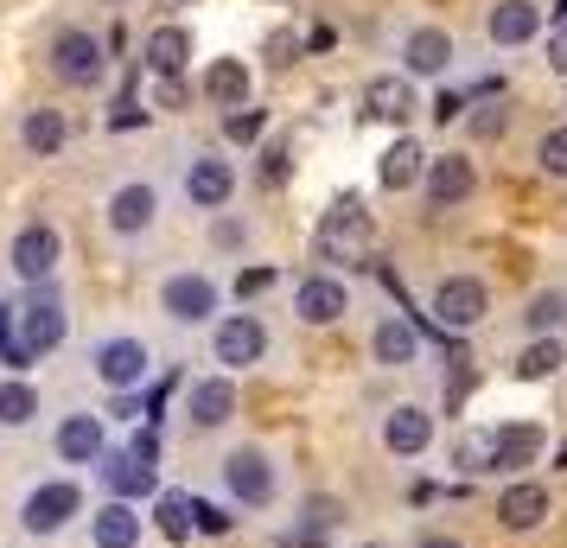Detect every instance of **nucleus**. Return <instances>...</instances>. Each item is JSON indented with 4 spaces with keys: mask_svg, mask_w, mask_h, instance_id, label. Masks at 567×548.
Returning <instances> with one entry per match:
<instances>
[{
    "mask_svg": "<svg viewBox=\"0 0 567 548\" xmlns=\"http://www.w3.org/2000/svg\"><path fill=\"white\" fill-rule=\"evenodd\" d=\"M561 319H567V293L548 288V293H536V300L523 307V332H529V339H555V332H561Z\"/></svg>",
    "mask_w": 567,
    "mask_h": 548,
    "instance_id": "nucleus-34",
    "label": "nucleus"
},
{
    "mask_svg": "<svg viewBox=\"0 0 567 548\" xmlns=\"http://www.w3.org/2000/svg\"><path fill=\"white\" fill-rule=\"evenodd\" d=\"M261 134H268V108H230V115H224V141H236V147H256Z\"/></svg>",
    "mask_w": 567,
    "mask_h": 548,
    "instance_id": "nucleus-37",
    "label": "nucleus"
},
{
    "mask_svg": "<svg viewBox=\"0 0 567 548\" xmlns=\"http://www.w3.org/2000/svg\"><path fill=\"white\" fill-rule=\"evenodd\" d=\"M141 122H147V108L134 103V96H122V103H115V115H109V128H141Z\"/></svg>",
    "mask_w": 567,
    "mask_h": 548,
    "instance_id": "nucleus-45",
    "label": "nucleus"
},
{
    "mask_svg": "<svg viewBox=\"0 0 567 548\" xmlns=\"http://www.w3.org/2000/svg\"><path fill=\"white\" fill-rule=\"evenodd\" d=\"M542 32V7L536 0H497L485 20V39L497 45V52H516V45H529Z\"/></svg>",
    "mask_w": 567,
    "mask_h": 548,
    "instance_id": "nucleus-20",
    "label": "nucleus"
},
{
    "mask_svg": "<svg viewBox=\"0 0 567 548\" xmlns=\"http://www.w3.org/2000/svg\"><path fill=\"white\" fill-rule=\"evenodd\" d=\"M210 358L224 370H256L268 358V325L256 313H230L217 319V332H210Z\"/></svg>",
    "mask_w": 567,
    "mask_h": 548,
    "instance_id": "nucleus-8",
    "label": "nucleus"
},
{
    "mask_svg": "<svg viewBox=\"0 0 567 548\" xmlns=\"http://www.w3.org/2000/svg\"><path fill=\"white\" fill-rule=\"evenodd\" d=\"M548 71H555V77H567V20L548 32Z\"/></svg>",
    "mask_w": 567,
    "mask_h": 548,
    "instance_id": "nucleus-44",
    "label": "nucleus"
},
{
    "mask_svg": "<svg viewBox=\"0 0 567 548\" xmlns=\"http://www.w3.org/2000/svg\"><path fill=\"white\" fill-rule=\"evenodd\" d=\"M58 256H64V236H58V224H27V230L13 236V275L20 281H32V288H45L52 281V268H58Z\"/></svg>",
    "mask_w": 567,
    "mask_h": 548,
    "instance_id": "nucleus-11",
    "label": "nucleus"
},
{
    "mask_svg": "<svg viewBox=\"0 0 567 548\" xmlns=\"http://www.w3.org/2000/svg\"><path fill=\"white\" fill-rule=\"evenodd\" d=\"M90 370L103 376V390L134 395L141 383H147V370H154V351H147L141 339H103L96 351H90Z\"/></svg>",
    "mask_w": 567,
    "mask_h": 548,
    "instance_id": "nucleus-6",
    "label": "nucleus"
},
{
    "mask_svg": "<svg viewBox=\"0 0 567 548\" xmlns=\"http://www.w3.org/2000/svg\"><path fill=\"white\" fill-rule=\"evenodd\" d=\"M128 453H141V459H154V466H159V434H154V427H141V434L128 441Z\"/></svg>",
    "mask_w": 567,
    "mask_h": 548,
    "instance_id": "nucleus-47",
    "label": "nucleus"
},
{
    "mask_svg": "<svg viewBox=\"0 0 567 548\" xmlns=\"http://www.w3.org/2000/svg\"><path fill=\"white\" fill-rule=\"evenodd\" d=\"M542 453H548V434H542L536 421H504L497 427V472L523 478L529 466H542Z\"/></svg>",
    "mask_w": 567,
    "mask_h": 548,
    "instance_id": "nucleus-23",
    "label": "nucleus"
},
{
    "mask_svg": "<svg viewBox=\"0 0 567 548\" xmlns=\"http://www.w3.org/2000/svg\"><path fill=\"white\" fill-rule=\"evenodd\" d=\"M217 249H243V224H236V217L217 224Z\"/></svg>",
    "mask_w": 567,
    "mask_h": 548,
    "instance_id": "nucleus-48",
    "label": "nucleus"
},
{
    "mask_svg": "<svg viewBox=\"0 0 567 548\" xmlns=\"http://www.w3.org/2000/svg\"><path fill=\"white\" fill-rule=\"evenodd\" d=\"M344 313H351V288H344L338 275H307V281L293 288V319H300V325H338Z\"/></svg>",
    "mask_w": 567,
    "mask_h": 548,
    "instance_id": "nucleus-13",
    "label": "nucleus"
},
{
    "mask_svg": "<svg viewBox=\"0 0 567 548\" xmlns=\"http://www.w3.org/2000/svg\"><path fill=\"white\" fill-rule=\"evenodd\" d=\"M491 313V293L478 275H446L434 288V325L440 332H472V325H485Z\"/></svg>",
    "mask_w": 567,
    "mask_h": 548,
    "instance_id": "nucleus-4",
    "label": "nucleus"
},
{
    "mask_svg": "<svg viewBox=\"0 0 567 548\" xmlns=\"http://www.w3.org/2000/svg\"><path fill=\"white\" fill-rule=\"evenodd\" d=\"M103 39L96 32H83V27H71V32H58L52 39V71L64 83H78V90H90V83H103Z\"/></svg>",
    "mask_w": 567,
    "mask_h": 548,
    "instance_id": "nucleus-10",
    "label": "nucleus"
},
{
    "mask_svg": "<svg viewBox=\"0 0 567 548\" xmlns=\"http://www.w3.org/2000/svg\"><path fill=\"white\" fill-rule=\"evenodd\" d=\"M159 313L173 319V325H205V319L217 313V281L198 275V268L166 275V281H159Z\"/></svg>",
    "mask_w": 567,
    "mask_h": 548,
    "instance_id": "nucleus-9",
    "label": "nucleus"
},
{
    "mask_svg": "<svg viewBox=\"0 0 567 548\" xmlns=\"http://www.w3.org/2000/svg\"><path fill=\"white\" fill-rule=\"evenodd\" d=\"M159 217V192L147 179H128L115 185V198H109V230L115 236H147Z\"/></svg>",
    "mask_w": 567,
    "mask_h": 548,
    "instance_id": "nucleus-18",
    "label": "nucleus"
},
{
    "mask_svg": "<svg viewBox=\"0 0 567 548\" xmlns=\"http://www.w3.org/2000/svg\"><path fill=\"white\" fill-rule=\"evenodd\" d=\"M460 108H472L460 90H440V96H434V122H460Z\"/></svg>",
    "mask_w": 567,
    "mask_h": 548,
    "instance_id": "nucleus-46",
    "label": "nucleus"
},
{
    "mask_svg": "<svg viewBox=\"0 0 567 548\" xmlns=\"http://www.w3.org/2000/svg\"><path fill=\"white\" fill-rule=\"evenodd\" d=\"M421 192H427V205H434V210H453V205H465V198L478 192V166H472L465 154H434V159H427Z\"/></svg>",
    "mask_w": 567,
    "mask_h": 548,
    "instance_id": "nucleus-14",
    "label": "nucleus"
},
{
    "mask_svg": "<svg viewBox=\"0 0 567 548\" xmlns=\"http://www.w3.org/2000/svg\"><path fill=\"white\" fill-rule=\"evenodd\" d=\"M536 166L548 173V179H567V122H561V128H548L536 141Z\"/></svg>",
    "mask_w": 567,
    "mask_h": 548,
    "instance_id": "nucleus-38",
    "label": "nucleus"
},
{
    "mask_svg": "<svg viewBox=\"0 0 567 548\" xmlns=\"http://www.w3.org/2000/svg\"><path fill=\"white\" fill-rule=\"evenodd\" d=\"M287 173H293V154H287L281 141L261 147V185H287Z\"/></svg>",
    "mask_w": 567,
    "mask_h": 548,
    "instance_id": "nucleus-40",
    "label": "nucleus"
},
{
    "mask_svg": "<svg viewBox=\"0 0 567 548\" xmlns=\"http://www.w3.org/2000/svg\"><path fill=\"white\" fill-rule=\"evenodd\" d=\"M338 523H344V504H338V497H307V504H300V529H293V536H300V542H312V548H326L338 536Z\"/></svg>",
    "mask_w": 567,
    "mask_h": 548,
    "instance_id": "nucleus-32",
    "label": "nucleus"
},
{
    "mask_svg": "<svg viewBox=\"0 0 567 548\" xmlns=\"http://www.w3.org/2000/svg\"><path fill=\"white\" fill-rule=\"evenodd\" d=\"M383 446L395 459H421L427 446H434V415L427 409H414V402H395L383 415Z\"/></svg>",
    "mask_w": 567,
    "mask_h": 548,
    "instance_id": "nucleus-19",
    "label": "nucleus"
},
{
    "mask_svg": "<svg viewBox=\"0 0 567 548\" xmlns=\"http://www.w3.org/2000/svg\"><path fill=\"white\" fill-rule=\"evenodd\" d=\"M453 466H460L465 478L497 472V427H460V434H453Z\"/></svg>",
    "mask_w": 567,
    "mask_h": 548,
    "instance_id": "nucleus-29",
    "label": "nucleus"
},
{
    "mask_svg": "<svg viewBox=\"0 0 567 548\" xmlns=\"http://www.w3.org/2000/svg\"><path fill=\"white\" fill-rule=\"evenodd\" d=\"M13 344L27 351L32 364L45 358V351H58L64 344V307H58V293H32L27 307H13Z\"/></svg>",
    "mask_w": 567,
    "mask_h": 548,
    "instance_id": "nucleus-5",
    "label": "nucleus"
},
{
    "mask_svg": "<svg viewBox=\"0 0 567 548\" xmlns=\"http://www.w3.org/2000/svg\"><path fill=\"white\" fill-rule=\"evenodd\" d=\"M96 472H103V492L122 497V504H141V497H159V466L154 459H141V453H103L96 459Z\"/></svg>",
    "mask_w": 567,
    "mask_h": 548,
    "instance_id": "nucleus-12",
    "label": "nucleus"
},
{
    "mask_svg": "<svg viewBox=\"0 0 567 548\" xmlns=\"http://www.w3.org/2000/svg\"><path fill=\"white\" fill-rule=\"evenodd\" d=\"M300 58V32H275L268 39V64H293Z\"/></svg>",
    "mask_w": 567,
    "mask_h": 548,
    "instance_id": "nucleus-43",
    "label": "nucleus"
},
{
    "mask_svg": "<svg viewBox=\"0 0 567 548\" xmlns=\"http://www.w3.org/2000/svg\"><path fill=\"white\" fill-rule=\"evenodd\" d=\"M78 510H83V485L78 478H45V485H32L27 492L20 523H27V536H58Z\"/></svg>",
    "mask_w": 567,
    "mask_h": 548,
    "instance_id": "nucleus-3",
    "label": "nucleus"
},
{
    "mask_svg": "<svg viewBox=\"0 0 567 548\" xmlns=\"http://www.w3.org/2000/svg\"><path fill=\"white\" fill-rule=\"evenodd\" d=\"M312 242H319V256L326 261H363L370 256V242H377V217H370V205H363L358 192H344V198L326 205Z\"/></svg>",
    "mask_w": 567,
    "mask_h": 548,
    "instance_id": "nucleus-1",
    "label": "nucleus"
},
{
    "mask_svg": "<svg viewBox=\"0 0 567 548\" xmlns=\"http://www.w3.org/2000/svg\"><path fill=\"white\" fill-rule=\"evenodd\" d=\"M363 548H383V542H363Z\"/></svg>",
    "mask_w": 567,
    "mask_h": 548,
    "instance_id": "nucleus-51",
    "label": "nucleus"
},
{
    "mask_svg": "<svg viewBox=\"0 0 567 548\" xmlns=\"http://www.w3.org/2000/svg\"><path fill=\"white\" fill-rule=\"evenodd\" d=\"M281 548H312V542H300V536H293V542H281Z\"/></svg>",
    "mask_w": 567,
    "mask_h": 548,
    "instance_id": "nucleus-50",
    "label": "nucleus"
},
{
    "mask_svg": "<svg viewBox=\"0 0 567 548\" xmlns=\"http://www.w3.org/2000/svg\"><path fill=\"white\" fill-rule=\"evenodd\" d=\"M275 288V268H243L236 275V300H256V293H268Z\"/></svg>",
    "mask_w": 567,
    "mask_h": 548,
    "instance_id": "nucleus-41",
    "label": "nucleus"
},
{
    "mask_svg": "<svg viewBox=\"0 0 567 548\" xmlns=\"http://www.w3.org/2000/svg\"><path fill=\"white\" fill-rule=\"evenodd\" d=\"M446 64H453V32L446 27H414L402 39V71L409 77H446Z\"/></svg>",
    "mask_w": 567,
    "mask_h": 548,
    "instance_id": "nucleus-22",
    "label": "nucleus"
},
{
    "mask_svg": "<svg viewBox=\"0 0 567 548\" xmlns=\"http://www.w3.org/2000/svg\"><path fill=\"white\" fill-rule=\"evenodd\" d=\"M414 108H421V96H414L409 71H383V77L363 83V115H370V122H395V128H402Z\"/></svg>",
    "mask_w": 567,
    "mask_h": 548,
    "instance_id": "nucleus-17",
    "label": "nucleus"
},
{
    "mask_svg": "<svg viewBox=\"0 0 567 548\" xmlns=\"http://www.w3.org/2000/svg\"><path fill=\"white\" fill-rule=\"evenodd\" d=\"M192 517H198V536H230V504H210V497H198L192 504Z\"/></svg>",
    "mask_w": 567,
    "mask_h": 548,
    "instance_id": "nucleus-39",
    "label": "nucleus"
},
{
    "mask_svg": "<svg viewBox=\"0 0 567 548\" xmlns=\"http://www.w3.org/2000/svg\"><path fill=\"white\" fill-rule=\"evenodd\" d=\"M141 529H147L141 510L122 504V497H109L103 510L90 517V542H96V548H141Z\"/></svg>",
    "mask_w": 567,
    "mask_h": 548,
    "instance_id": "nucleus-26",
    "label": "nucleus"
},
{
    "mask_svg": "<svg viewBox=\"0 0 567 548\" xmlns=\"http://www.w3.org/2000/svg\"><path fill=\"white\" fill-rule=\"evenodd\" d=\"M230 192H236V166L230 159H217V154H192L185 159V198L198 210H224L230 205Z\"/></svg>",
    "mask_w": 567,
    "mask_h": 548,
    "instance_id": "nucleus-15",
    "label": "nucleus"
},
{
    "mask_svg": "<svg viewBox=\"0 0 567 548\" xmlns=\"http://www.w3.org/2000/svg\"><path fill=\"white\" fill-rule=\"evenodd\" d=\"M224 492L243 504V510H268L275 504V459L261 446H236L224 459Z\"/></svg>",
    "mask_w": 567,
    "mask_h": 548,
    "instance_id": "nucleus-7",
    "label": "nucleus"
},
{
    "mask_svg": "<svg viewBox=\"0 0 567 548\" xmlns=\"http://www.w3.org/2000/svg\"><path fill=\"white\" fill-rule=\"evenodd\" d=\"M192 504H198V497H185V492H159V497H154V529L166 536V542H185V536H198V517H192Z\"/></svg>",
    "mask_w": 567,
    "mask_h": 548,
    "instance_id": "nucleus-33",
    "label": "nucleus"
},
{
    "mask_svg": "<svg viewBox=\"0 0 567 548\" xmlns=\"http://www.w3.org/2000/svg\"><path fill=\"white\" fill-rule=\"evenodd\" d=\"M427 179V154H421V141L414 134H402V141H389L383 159H377V185L383 192H409V185Z\"/></svg>",
    "mask_w": 567,
    "mask_h": 548,
    "instance_id": "nucleus-25",
    "label": "nucleus"
},
{
    "mask_svg": "<svg viewBox=\"0 0 567 548\" xmlns=\"http://www.w3.org/2000/svg\"><path fill=\"white\" fill-rule=\"evenodd\" d=\"M230 415H236V383L230 376H198V383L185 390V421H192L198 434L230 427Z\"/></svg>",
    "mask_w": 567,
    "mask_h": 548,
    "instance_id": "nucleus-16",
    "label": "nucleus"
},
{
    "mask_svg": "<svg viewBox=\"0 0 567 548\" xmlns=\"http://www.w3.org/2000/svg\"><path fill=\"white\" fill-rule=\"evenodd\" d=\"M249 90H256V77L243 58H210L205 64V96L217 108H249Z\"/></svg>",
    "mask_w": 567,
    "mask_h": 548,
    "instance_id": "nucleus-27",
    "label": "nucleus"
},
{
    "mask_svg": "<svg viewBox=\"0 0 567 548\" xmlns=\"http://www.w3.org/2000/svg\"><path fill=\"white\" fill-rule=\"evenodd\" d=\"M370 358L383 370H409L414 358H421V332H414L409 313H389L377 319V332H370Z\"/></svg>",
    "mask_w": 567,
    "mask_h": 548,
    "instance_id": "nucleus-24",
    "label": "nucleus"
},
{
    "mask_svg": "<svg viewBox=\"0 0 567 548\" xmlns=\"http://www.w3.org/2000/svg\"><path fill=\"white\" fill-rule=\"evenodd\" d=\"M465 134H472V141H504V134H511V103H478L465 115Z\"/></svg>",
    "mask_w": 567,
    "mask_h": 548,
    "instance_id": "nucleus-36",
    "label": "nucleus"
},
{
    "mask_svg": "<svg viewBox=\"0 0 567 548\" xmlns=\"http://www.w3.org/2000/svg\"><path fill=\"white\" fill-rule=\"evenodd\" d=\"M141 58H147L154 77H185V64H192V32L185 27H154L147 45H141Z\"/></svg>",
    "mask_w": 567,
    "mask_h": 548,
    "instance_id": "nucleus-28",
    "label": "nucleus"
},
{
    "mask_svg": "<svg viewBox=\"0 0 567 548\" xmlns=\"http://www.w3.org/2000/svg\"><path fill=\"white\" fill-rule=\"evenodd\" d=\"M567 364V339L555 332V339H529L523 351L511 358V376L516 383H542V376H555V370Z\"/></svg>",
    "mask_w": 567,
    "mask_h": 548,
    "instance_id": "nucleus-30",
    "label": "nucleus"
},
{
    "mask_svg": "<svg viewBox=\"0 0 567 548\" xmlns=\"http://www.w3.org/2000/svg\"><path fill=\"white\" fill-rule=\"evenodd\" d=\"M414 548H465V542H460V536H421Z\"/></svg>",
    "mask_w": 567,
    "mask_h": 548,
    "instance_id": "nucleus-49",
    "label": "nucleus"
},
{
    "mask_svg": "<svg viewBox=\"0 0 567 548\" xmlns=\"http://www.w3.org/2000/svg\"><path fill=\"white\" fill-rule=\"evenodd\" d=\"M58 459L64 466H96L109 453V434H103V415H64L58 421Z\"/></svg>",
    "mask_w": 567,
    "mask_h": 548,
    "instance_id": "nucleus-21",
    "label": "nucleus"
},
{
    "mask_svg": "<svg viewBox=\"0 0 567 548\" xmlns=\"http://www.w3.org/2000/svg\"><path fill=\"white\" fill-rule=\"evenodd\" d=\"M491 517H497L504 536H536L542 523L555 517V492H548L542 478H511V485L497 492V504H491Z\"/></svg>",
    "mask_w": 567,
    "mask_h": 548,
    "instance_id": "nucleus-2",
    "label": "nucleus"
},
{
    "mask_svg": "<svg viewBox=\"0 0 567 548\" xmlns=\"http://www.w3.org/2000/svg\"><path fill=\"white\" fill-rule=\"evenodd\" d=\"M64 115H58V108H27V115H20V147H27V154H39V159H52L58 147H64Z\"/></svg>",
    "mask_w": 567,
    "mask_h": 548,
    "instance_id": "nucleus-31",
    "label": "nucleus"
},
{
    "mask_svg": "<svg viewBox=\"0 0 567 548\" xmlns=\"http://www.w3.org/2000/svg\"><path fill=\"white\" fill-rule=\"evenodd\" d=\"M39 415V390L32 383H0V427H27V421Z\"/></svg>",
    "mask_w": 567,
    "mask_h": 548,
    "instance_id": "nucleus-35",
    "label": "nucleus"
},
{
    "mask_svg": "<svg viewBox=\"0 0 567 548\" xmlns=\"http://www.w3.org/2000/svg\"><path fill=\"white\" fill-rule=\"evenodd\" d=\"M154 108H185V77H154Z\"/></svg>",
    "mask_w": 567,
    "mask_h": 548,
    "instance_id": "nucleus-42",
    "label": "nucleus"
}]
</instances>
